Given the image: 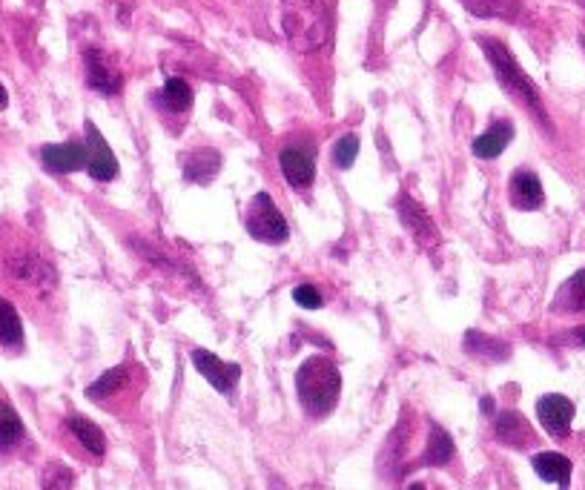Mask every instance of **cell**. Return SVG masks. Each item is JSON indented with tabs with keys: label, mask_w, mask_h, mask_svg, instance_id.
<instances>
[{
	"label": "cell",
	"mask_w": 585,
	"mask_h": 490,
	"mask_svg": "<svg viewBox=\"0 0 585 490\" xmlns=\"http://www.w3.org/2000/svg\"><path fill=\"white\" fill-rule=\"evenodd\" d=\"M66 427L72 430V436H75L92 456H104V453H107L104 430L95 425V422H89L84 416H69V419H66Z\"/></svg>",
	"instance_id": "cell-20"
},
{
	"label": "cell",
	"mask_w": 585,
	"mask_h": 490,
	"mask_svg": "<svg viewBox=\"0 0 585 490\" xmlns=\"http://www.w3.org/2000/svg\"><path fill=\"white\" fill-rule=\"evenodd\" d=\"M87 172L95 181H112L118 175V158L95 124H87Z\"/></svg>",
	"instance_id": "cell-8"
},
{
	"label": "cell",
	"mask_w": 585,
	"mask_h": 490,
	"mask_svg": "<svg viewBox=\"0 0 585 490\" xmlns=\"http://www.w3.org/2000/svg\"><path fill=\"white\" fill-rule=\"evenodd\" d=\"M6 107V89H3V86H0V109Z\"/></svg>",
	"instance_id": "cell-32"
},
{
	"label": "cell",
	"mask_w": 585,
	"mask_h": 490,
	"mask_svg": "<svg viewBox=\"0 0 585 490\" xmlns=\"http://www.w3.org/2000/svg\"><path fill=\"white\" fill-rule=\"evenodd\" d=\"M399 218H402V224L408 227V233L422 244V247H436L439 244V230H436V224L431 221V215L425 213L413 198H399Z\"/></svg>",
	"instance_id": "cell-12"
},
{
	"label": "cell",
	"mask_w": 585,
	"mask_h": 490,
	"mask_svg": "<svg viewBox=\"0 0 585 490\" xmlns=\"http://www.w3.org/2000/svg\"><path fill=\"white\" fill-rule=\"evenodd\" d=\"M511 138H514V127L508 121H497V124H491L488 132H482L474 141V155L491 161V158H497V155L505 152V147L511 144Z\"/></svg>",
	"instance_id": "cell-17"
},
{
	"label": "cell",
	"mask_w": 585,
	"mask_h": 490,
	"mask_svg": "<svg viewBox=\"0 0 585 490\" xmlns=\"http://www.w3.org/2000/svg\"><path fill=\"white\" fill-rule=\"evenodd\" d=\"M0 267H3V276L21 287H29L35 293H52L55 284H58V273H55V264L32 244V241H12L6 247V253L0 258Z\"/></svg>",
	"instance_id": "cell-3"
},
{
	"label": "cell",
	"mask_w": 585,
	"mask_h": 490,
	"mask_svg": "<svg viewBox=\"0 0 585 490\" xmlns=\"http://www.w3.org/2000/svg\"><path fill=\"white\" fill-rule=\"evenodd\" d=\"M537 416L551 436H565L571 430V419H574V402L560 393H548L537 402Z\"/></svg>",
	"instance_id": "cell-11"
},
{
	"label": "cell",
	"mask_w": 585,
	"mask_h": 490,
	"mask_svg": "<svg viewBox=\"0 0 585 490\" xmlns=\"http://www.w3.org/2000/svg\"><path fill=\"white\" fill-rule=\"evenodd\" d=\"M41 488L44 490H72L75 488V473L61 465V462H49L41 476Z\"/></svg>",
	"instance_id": "cell-27"
},
{
	"label": "cell",
	"mask_w": 585,
	"mask_h": 490,
	"mask_svg": "<svg viewBox=\"0 0 585 490\" xmlns=\"http://www.w3.org/2000/svg\"><path fill=\"white\" fill-rule=\"evenodd\" d=\"M557 313H585V270L574 273L565 281L554 299Z\"/></svg>",
	"instance_id": "cell-21"
},
{
	"label": "cell",
	"mask_w": 585,
	"mask_h": 490,
	"mask_svg": "<svg viewBox=\"0 0 585 490\" xmlns=\"http://www.w3.org/2000/svg\"><path fill=\"white\" fill-rule=\"evenodd\" d=\"M23 324L18 310L6 299H0V347H21Z\"/></svg>",
	"instance_id": "cell-23"
},
{
	"label": "cell",
	"mask_w": 585,
	"mask_h": 490,
	"mask_svg": "<svg viewBox=\"0 0 585 490\" xmlns=\"http://www.w3.org/2000/svg\"><path fill=\"white\" fill-rule=\"evenodd\" d=\"M296 390H299V402L310 416H327L342 393L339 367L327 356H310L296 373Z\"/></svg>",
	"instance_id": "cell-2"
},
{
	"label": "cell",
	"mask_w": 585,
	"mask_h": 490,
	"mask_svg": "<svg viewBox=\"0 0 585 490\" xmlns=\"http://www.w3.org/2000/svg\"><path fill=\"white\" fill-rule=\"evenodd\" d=\"M465 350H468L471 356H477V359H485V362H505V359L511 356V347H508L505 341L491 339V336L477 333V330H471V333L465 336Z\"/></svg>",
	"instance_id": "cell-19"
},
{
	"label": "cell",
	"mask_w": 585,
	"mask_h": 490,
	"mask_svg": "<svg viewBox=\"0 0 585 490\" xmlns=\"http://www.w3.org/2000/svg\"><path fill=\"white\" fill-rule=\"evenodd\" d=\"M26 436L21 416L9 402H0V450H12Z\"/></svg>",
	"instance_id": "cell-24"
},
{
	"label": "cell",
	"mask_w": 585,
	"mask_h": 490,
	"mask_svg": "<svg viewBox=\"0 0 585 490\" xmlns=\"http://www.w3.org/2000/svg\"><path fill=\"white\" fill-rule=\"evenodd\" d=\"M574 339L580 341V344H583V347H585V324H583V327H580V330H577V333H574Z\"/></svg>",
	"instance_id": "cell-31"
},
{
	"label": "cell",
	"mask_w": 585,
	"mask_h": 490,
	"mask_svg": "<svg viewBox=\"0 0 585 490\" xmlns=\"http://www.w3.org/2000/svg\"><path fill=\"white\" fill-rule=\"evenodd\" d=\"M462 3L477 18H511L517 12L511 0H462Z\"/></svg>",
	"instance_id": "cell-26"
},
{
	"label": "cell",
	"mask_w": 585,
	"mask_h": 490,
	"mask_svg": "<svg viewBox=\"0 0 585 490\" xmlns=\"http://www.w3.org/2000/svg\"><path fill=\"white\" fill-rule=\"evenodd\" d=\"M482 52H485V58L491 61L494 66V72H497V81L502 84V89L511 95V98H517L522 107H528L534 115H537V121H540L542 127H548V112L542 109L540 101V92H537V86L531 84V78L525 75L520 69V64L514 61V55L508 52V46L505 43L494 41V38H482Z\"/></svg>",
	"instance_id": "cell-4"
},
{
	"label": "cell",
	"mask_w": 585,
	"mask_h": 490,
	"mask_svg": "<svg viewBox=\"0 0 585 490\" xmlns=\"http://www.w3.org/2000/svg\"><path fill=\"white\" fill-rule=\"evenodd\" d=\"M356 155H359V138H356V135H345V138H339L336 147H333V164H336L339 170H347V167H353Z\"/></svg>",
	"instance_id": "cell-28"
},
{
	"label": "cell",
	"mask_w": 585,
	"mask_h": 490,
	"mask_svg": "<svg viewBox=\"0 0 585 490\" xmlns=\"http://www.w3.org/2000/svg\"><path fill=\"white\" fill-rule=\"evenodd\" d=\"M158 98L170 112H187V109L193 107V89H190V84L184 78H170Z\"/></svg>",
	"instance_id": "cell-25"
},
{
	"label": "cell",
	"mask_w": 585,
	"mask_h": 490,
	"mask_svg": "<svg viewBox=\"0 0 585 490\" xmlns=\"http://www.w3.org/2000/svg\"><path fill=\"white\" fill-rule=\"evenodd\" d=\"M411 490H425V488H422V485H413V488H411Z\"/></svg>",
	"instance_id": "cell-33"
},
{
	"label": "cell",
	"mask_w": 585,
	"mask_h": 490,
	"mask_svg": "<svg viewBox=\"0 0 585 490\" xmlns=\"http://www.w3.org/2000/svg\"><path fill=\"white\" fill-rule=\"evenodd\" d=\"M193 364L195 370L207 379V382L216 387L218 393H233L236 390V384L241 379V367L233 362H221L216 353H210V350H193Z\"/></svg>",
	"instance_id": "cell-6"
},
{
	"label": "cell",
	"mask_w": 585,
	"mask_h": 490,
	"mask_svg": "<svg viewBox=\"0 0 585 490\" xmlns=\"http://www.w3.org/2000/svg\"><path fill=\"white\" fill-rule=\"evenodd\" d=\"M84 61H87V84L95 92H101V95H118L124 89V75H121V69L115 66V61L109 58L107 52L87 49Z\"/></svg>",
	"instance_id": "cell-7"
},
{
	"label": "cell",
	"mask_w": 585,
	"mask_h": 490,
	"mask_svg": "<svg viewBox=\"0 0 585 490\" xmlns=\"http://www.w3.org/2000/svg\"><path fill=\"white\" fill-rule=\"evenodd\" d=\"M282 29L296 52H316L330 41L325 0H282Z\"/></svg>",
	"instance_id": "cell-1"
},
{
	"label": "cell",
	"mask_w": 585,
	"mask_h": 490,
	"mask_svg": "<svg viewBox=\"0 0 585 490\" xmlns=\"http://www.w3.org/2000/svg\"><path fill=\"white\" fill-rule=\"evenodd\" d=\"M279 167H282L284 181L299 190L310 187L316 178V158H313V150L307 147H284L279 155Z\"/></svg>",
	"instance_id": "cell-9"
},
{
	"label": "cell",
	"mask_w": 585,
	"mask_h": 490,
	"mask_svg": "<svg viewBox=\"0 0 585 490\" xmlns=\"http://www.w3.org/2000/svg\"><path fill=\"white\" fill-rule=\"evenodd\" d=\"M482 410H485V413H494V402H491V399H482Z\"/></svg>",
	"instance_id": "cell-30"
},
{
	"label": "cell",
	"mask_w": 585,
	"mask_h": 490,
	"mask_svg": "<svg viewBox=\"0 0 585 490\" xmlns=\"http://www.w3.org/2000/svg\"><path fill=\"white\" fill-rule=\"evenodd\" d=\"M41 161L49 172H66L87 170V141H66V144H49L41 150Z\"/></svg>",
	"instance_id": "cell-10"
},
{
	"label": "cell",
	"mask_w": 585,
	"mask_h": 490,
	"mask_svg": "<svg viewBox=\"0 0 585 490\" xmlns=\"http://www.w3.org/2000/svg\"><path fill=\"white\" fill-rule=\"evenodd\" d=\"M293 299H296V304H302V307H307V310H319L322 304H325V299H322V293L313 287V284H299L296 290H293Z\"/></svg>",
	"instance_id": "cell-29"
},
{
	"label": "cell",
	"mask_w": 585,
	"mask_h": 490,
	"mask_svg": "<svg viewBox=\"0 0 585 490\" xmlns=\"http://www.w3.org/2000/svg\"><path fill=\"white\" fill-rule=\"evenodd\" d=\"M244 224H247V233L264 244H284L290 235V227H287L284 215L279 213L276 201L270 198V192L253 195V201L244 213Z\"/></svg>",
	"instance_id": "cell-5"
},
{
	"label": "cell",
	"mask_w": 585,
	"mask_h": 490,
	"mask_svg": "<svg viewBox=\"0 0 585 490\" xmlns=\"http://www.w3.org/2000/svg\"><path fill=\"white\" fill-rule=\"evenodd\" d=\"M454 459V439L442 430L439 425H431V436H428V450H425V465L434 468H445Z\"/></svg>",
	"instance_id": "cell-22"
},
{
	"label": "cell",
	"mask_w": 585,
	"mask_h": 490,
	"mask_svg": "<svg viewBox=\"0 0 585 490\" xmlns=\"http://www.w3.org/2000/svg\"><path fill=\"white\" fill-rule=\"evenodd\" d=\"M127 384H130V364H121V367H112L101 379L89 384L87 396L92 402H107L109 396H118Z\"/></svg>",
	"instance_id": "cell-18"
},
{
	"label": "cell",
	"mask_w": 585,
	"mask_h": 490,
	"mask_svg": "<svg viewBox=\"0 0 585 490\" xmlns=\"http://www.w3.org/2000/svg\"><path fill=\"white\" fill-rule=\"evenodd\" d=\"M497 439L508 448H528L534 433L517 410H505L497 416Z\"/></svg>",
	"instance_id": "cell-14"
},
{
	"label": "cell",
	"mask_w": 585,
	"mask_h": 490,
	"mask_svg": "<svg viewBox=\"0 0 585 490\" xmlns=\"http://www.w3.org/2000/svg\"><path fill=\"white\" fill-rule=\"evenodd\" d=\"M580 3H583V6H585V0H580Z\"/></svg>",
	"instance_id": "cell-34"
},
{
	"label": "cell",
	"mask_w": 585,
	"mask_h": 490,
	"mask_svg": "<svg viewBox=\"0 0 585 490\" xmlns=\"http://www.w3.org/2000/svg\"><path fill=\"white\" fill-rule=\"evenodd\" d=\"M508 195H511V204H514L517 210H525V213H528V210H540L542 201H545L540 178L528 170L514 172V178H511V184H508Z\"/></svg>",
	"instance_id": "cell-13"
},
{
	"label": "cell",
	"mask_w": 585,
	"mask_h": 490,
	"mask_svg": "<svg viewBox=\"0 0 585 490\" xmlns=\"http://www.w3.org/2000/svg\"><path fill=\"white\" fill-rule=\"evenodd\" d=\"M221 170V155L216 150H198L184 158V178L193 184H210Z\"/></svg>",
	"instance_id": "cell-16"
},
{
	"label": "cell",
	"mask_w": 585,
	"mask_h": 490,
	"mask_svg": "<svg viewBox=\"0 0 585 490\" xmlns=\"http://www.w3.org/2000/svg\"><path fill=\"white\" fill-rule=\"evenodd\" d=\"M531 465H534L540 479L560 485V490H568V482H571V459L568 456H563V453H537L531 459Z\"/></svg>",
	"instance_id": "cell-15"
}]
</instances>
